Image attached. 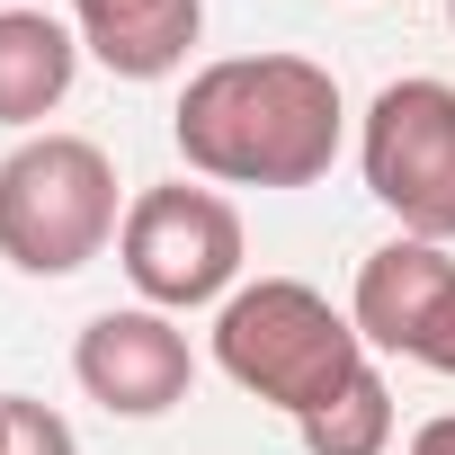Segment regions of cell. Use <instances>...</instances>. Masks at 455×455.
<instances>
[{
	"instance_id": "cell-3",
	"label": "cell",
	"mask_w": 455,
	"mask_h": 455,
	"mask_svg": "<svg viewBox=\"0 0 455 455\" xmlns=\"http://www.w3.org/2000/svg\"><path fill=\"white\" fill-rule=\"evenodd\" d=\"M125 233L116 161L90 134H28L0 161V259L19 277H72Z\"/></svg>"
},
{
	"instance_id": "cell-13",
	"label": "cell",
	"mask_w": 455,
	"mask_h": 455,
	"mask_svg": "<svg viewBox=\"0 0 455 455\" xmlns=\"http://www.w3.org/2000/svg\"><path fill=\"white\" fill-rule=\"evenodd\" d=\"M0 10H19V0H0Z\"/></svg>"
},
{
	"instance_id": "cell-10",
	"label": "cell",
	"mask_w": 455,
	"mask_h": 455,
	"mask_svg": "<svg viewBox=\"0 0 455 455\" xmlns=\"http://www.w3.org/2000/svg\"><path fill=\"white\" fill-rule=\"evenodd\" d=\"M295 437H304V455H384L393 446V384L366 366L339 402H322L313 419H295Z\"/></svg>"
},
{
	"instance_id": "cell-6",
	"label": "cell",
	"mask_w": 455,
	"mask_h": 455,
	"mask_svg": "<svg viewBox=\"0 0 455 455\" xmlns=\"http://www.w3.org/2000/svg\"><path fill=\"white\" fill-rule=\"evenodd\" d=\"M72 375H81V393H90L99 411H116V419H161V411L188 402L196 348H188V331H179L170 313L125 304V313H99V322L72 339Z\"/></svg>"
},
{
	"instance_id": "cell-14",
	"label": "cell",
	"mask_w": 455,
	"mask_h": 455,
	"mask_svg": "<svg viewBox=\"0 0 455 455\" xmlns=\"http://www.w3.org/2000/svg\"><path fill=\"white\" fill-rule=\"evenodd\" d=\"M446 19H455V0H446Z\"/></svg>"
},
{
	"instance_id": "cell-12",
	"label": "cell",
	"mask_w": 455,
	"mask_h": 455,
	"mask_svg": "<svg viewBox=\"0 0 455 455\" xmlns=\"http://www.w3.org/2000/svg\"><path fill=\"white\" fill-rule=\"evenodd\" d=\"M419 366H437V375H455V304H446V322L428 331V348H419Z\"/></svg>"
},
{
	"instance_id": "cell-7",
	"label": "cell",
	"mask_w": 455,
	"mask_h": 455,
	"mask_svg": "<svg viewBox=\"0 0 455 455\" xmlns=\"http://www.w3.org/2000/svg\"><path fill=\"white\" fill-rule=\"evenodd\" d=\"M446 304H455V259H446V242L402 233V242L366 251L357 295H348V322H357L366 348H384V357H419L428 331L446 322Z\"/></svg>"
},
{
	"instance_id": "cell-11",
	"label": "cell",
	"mask_w": 455,
	"mask_h": 455,
	"mask_svg": "<svg viewBox=\"0 0 455 455\" xmlns=\"http://www.w3.org/2000/svg\"><path fill=\"white\" fill-rule=\"evenodd\" d=\"M0 455H81L72 419L28 402V393H0Z\"/></svg>"
},
{
	"instance_id": "cell-9",
	"label": "cell",
	"mask_w": 455,
	"mask_h": 455,
	"mask_svg": "<svg viewBox=\"0 0 455 455\" xmlns=\"http://www.w3.org/2000/svg\"><path fill=\"white\" fill-rule=\"evenodd\" d=\"M81 36L45 10H0V125H45L72 99Z\"/></svg>"
},
{
	"instance_id": "cell-5",
	"label": "cell",
	"mask_w": 455,
	"mask_h": 455,
	"mask_svg": "<svg viewBox=\"0 0 455 455\" xmlns=\"http://www.w3.org/2000/svg\"><path fill=\"white\" fill-rule=\"evenodd\" d=\"M116 259L134 277V295L152 313H196V304H223L242 286V214L233 196L214 188H143L125 205V233H116Z\"/></svg>"
},
{
	"instance_id": "cell-8",
	"label": "cell",
	"mask_w": 455,
	"mask_h": 455,
	"mask_svg": "<svg viewBox=\"0 0 455 455\" xmlns=\"http://www.w3.org/2000/svg\"><path fill=\"white\" fill-rule=\"evenodd\" d=\"M72 36L116 81H170L205 36V0H72Z\"/></svg>"
},
{
	"instance_id": "cell-2",
	"label": "cell",
	"mask_w": 455,
	"mask_h": 455,
	"mask_svg": "<svg viewBox=\"0 0 455 455\" xmlns=\"http://www.w3.org/2000/svg\"><path fill=\"white\" fill-rule=\"evenodd\" d=\"M214 366L233 375L251 402H268L286 419H313L375 357H366L357 322L322 286H304V277H251V286H233L214 304Z\"/></svg>"
},
{
	"instance_id": "cell-4",
	"label": "cell",
	"mask_w": 455,
	"mask_h": 455,
	"mask_svg": "<svg viewBox=\"0 0 455 455\" xmlns=\"http://www.w3.org/2000/svg\"><path fill=\"white\" fill-rule=\"evenodd\" d=\"M357 170L402 233L455 242V81H384L357 125Z\"/></svg>"
},
{
	"instance_id": "cell-1",
	"label": "cell",
	"mask_w": 455,
	"mask_h": 455,
	"mask_svg": "<svg viewBox=\"0 0 455 455\" xmlns=\"http://www.w3.org/2000/svg\"><path fill=\"white\" fill-rule=\"evenodd\" d=\"M339 81L313 54H223L170 108L179 161L223 188H313L339 161Z\"/></svg>"
}]
</instances>
